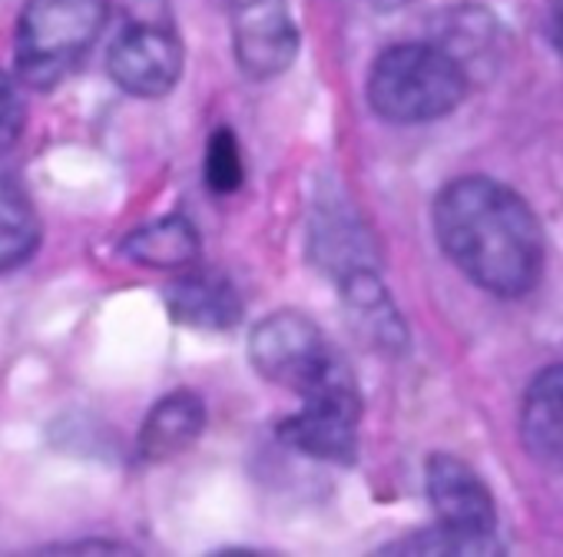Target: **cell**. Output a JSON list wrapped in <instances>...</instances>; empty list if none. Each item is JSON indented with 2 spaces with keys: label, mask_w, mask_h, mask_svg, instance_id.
Listing matches in <instances>:
<instances>
[{
  "label": "cell",
  "mask_w": 563,
  "mask_h": 557,
  "mask_svg": "<svg viewBox=\"0 0 563 557\" xmlns=\"http://www.w3.org/2000/svg\"><path fill=\"white\" fill-rule=\"evenodd\" d=\"M434 236L471 283L497 299H523L543 275L547 242L537 212L490 176H461L438 193Z\"/></svg>",
  "instance_id": "6da1fadb"
},
{
  "label": "cell",
  "mask_w": 563,
  "mask_h": 557,
  "mask_svg": "<svg viewBox=\"0 0 563 557\" xmlns=\"http://www.w3.org/2000/svg\"><path fill=\"white\" fill-rule=\"evenodd\" d=\"M471 90L464 64L438 44H395L368 70L372 110L398 127L431 123L454 113Z\"/></svg>",
  "instance_id": "7a4b0ae2"
},
{
  "label": "cell",
  "mask_w": 563,
  "mask_h": 557,
  "mask_svg": "<svg viewBox=\"0 0 563 557\" xmlns=\"http://www.w3.org/2000/svg\"><path fill=\"white\" fill-rule=\"evenodd\" d=\"M110 18V0H27L14 37L18 80L31 90L64 84Z\"/></svg>",
  "instance_id": "3957f363"
},
{
  "label": "cell",
  "mask_w": 563,
  "mask_h": 557,
  "mask_svg": "<svg viewBox=\"0 0 563 557\" xmlns=\"http://www.w3.org/2000/svg\"><path fill=\"white\" fill-rule=\"evenodd\" d=\"M428 501L438 527L424 537L395 544V550H431V554H497V507L490 488L461 458L438 451L424 468Z\"/></svg>",
  "instance_id": "277c9868"
},
{
  "label": "cell",
  "mask_w": 563,
  "mask_h": 557,
  "mask_svg": "<svg viewBox=\"0 0 563 557\" xmlns=\"http://www.w3.org/2000/svg\"><path fill=\"white\" fill-rule=\"evenodd\" d=\"M249 362L265 382L296 392L299 398L352 375L329 336L296 309H278L255 323L249 332Z\"/></svg>",
  "instance_id": "5b68a950"
},
{
  "label": "cell",
  "mask_w": 563,
  "mask_h": 557,
  "mask_svg": "<svg viewBox=\"0 0 563 557\" xmlns=\"http://www.w3.org/2000/svg\"><path fill=\"white\" fill-rule=\"evenodd\" d=\"M358 422L362 395L355 375H345L319 392L302 395L299 412L278 422V438L309 458L345 465L358 451Z\"/></svg>",
  "instance_id": "8992f818"
},
{
  "label": "cell",
  "mask_w": 563,
  "mask_h": 557,
  "mask_svg": "<svg viewBox=\"0 0 563 557\" xmlns=\"http://www.w3.org/2000/svg\"><path fill=\"white\" fill-rule=\"evenodd\" d=\"M183 41L163 21H126L107 54L110 80L140 100L166 97L183 77Z\"/></svg>",
  "instance_id": "52a82bcc"
},
{
  "label": "cell",
  "mask_w": 563,
  "mask_h": 557,
  "mask_svg": "<svg viewBox=\"0 0 563 557\" xmlns=\"http://www.w3.org/2000/svg\"><path fill=\"white\" fill-rule=\"evenodd\" d=\"M232 54L245 77L275 80L299 57V28L286 0H229Z\"/></svg>",
  "instance_id": "ba28073f"
},
{
  "label": "cell",
  "mask_w": 563,
  "mask_h": 557,
  "mask_svg": "<svg viewBox=\"0 0 563 557\" xmlns=\"http://www.w3.org/2000/svg\"><path fill=\"white\" fill-rule=\"evenodd\" d=\"M520 445L547 471H563V362L533 375L520 402Z\"/></svg>",
  "instance_id": "9c48e42d"
},
{
  "label": "cell",
  "mask_w": 563,
  "mask_h": 557,
  "mask_svg": "<svg viewBox=\"0 0 563 557\" xmlns=\"http://www.w3.org/2000/svg\"><path fill=\"white\" fill-rule=\"evenodd\" d=\"M166 309L179 326L202 332H225L242 323L245 303L225 275L189 272L166 290Z\"/></svg>",
  "instance_id": "30bf717a"
},
{
  "label": "cell",
  "mask_w": 563,
  "mask_h": 557,
  "mask_svg": "<svg viewBox=\"0 0 563 557\" xmlns=\"http://www.w3.org/2000/svg\"><path fill=\"white\" fill-rule=\"evenodd\" d=\"M206 428V405L196 392L179 389L163 395L140 428V458L143 461H169L196 445Z\"/></svg>",
  "instance_id": "8fae6325"
},
{
  "label": "cell",
  "mask_w": 563,
  "mask_h": 557,
  "mask_svg": "<svg viewBox=\"0 0 563 557\" xmlns=\"http://www.w3.org/2000/svg\"><path fill=\"white\" fill-rule=\"evenodd\" d=\"M41 245V216L24 179L0 166V272L24 265Z\"/></svg>",
  "instance_id": "7c38bea8"
},
{
  "label": "cell",
  "mask_w": 563,
  "mask_h": 557,
  "mask_svg": "<svg viewBox=\"0 0 563 557\" xmlns=\"http://www.w3.org/2000/svg\"><path fill=\"white\" fill-rule=\"evenodd\" d=\"M123 255L143 269H183L199 255V232L186 216L173 212L133 229L123 239Z\"/></svg>",
  "instance_id": "4fadbf2b"
},
{
  "label": "cell",
  "mask_w": 563,
  "mask_h": 557,
  "mask_svg": "<svg viewBox=\"0 0 563 557\" xmlns=\"http://www.w3.org/2000/svg\"><path fill=\"white\" fill-rule=\"evenodd\" d=\"M206 186L219 196H229L242 186L245 179V163H242V146L229 127H216L206 143V160H202Z\"/></svg>",
  "instance_id": "5bb4252c"
},
{
  "label": "cell",
  "mask_w": 563,
  "mask_h": 557,
  "mask_svg": "<svg viewBox=\"0 0 563 557\" xmlns=\"http://www.w3.org/2000/svg\"><path fill=\"white\" fill-rule=\"evenodd\" d=\"M27 127V103L24 84L0 70V160H4L24 136Z\"/></svg>",
  "instance_id": "9a60e30c"
},
{
  "label": "cell",
  "mask_w": 563,
  "mask_h": 557,
  "mask_svg": "<svg viewBox=\"0 0 563 557\" xmlns=\"http://www.w3.org/2000/svg\"><path fill=\"white\" fill-rule=\"evenodd\" d=\"M543 34L563 54V0H547V8H543Z\"/></svg>",
  "instance_id": "2e32d148"
}]
</instances>
